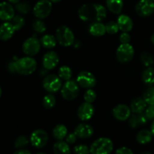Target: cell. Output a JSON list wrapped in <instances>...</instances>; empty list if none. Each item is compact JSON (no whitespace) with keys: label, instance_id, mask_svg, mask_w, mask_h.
<instances>
[{"label":"cell","instance_id":"obj_8","mask_svg":"<svg viewBox=\"0 0 154 154\" xmlns=\"http://www.w3.org/2000/svg\"><path fill=\"white\" fill-rule=\"evenodd\" d=\"M43 87L50 93H57L62 87L61 78L56 75H48L43 80Z\"/></svg>","mask_w":154,"mask_h":154},{"label":"cell","instance_id":"obj_30","mask_svg":"<svg viewBox=\"0 0 154 154\" xmlns=\"http://www.w3.org/2000/svg\"><path fill=\"white\" fill-rule=\"evenodd\" d=\"M56 101L57 100H56L55 96L52 93H49L44 97L42 104L46 109H51L55 106Z\"/></svg>","mask_w":154,"mask_h":154},{"label":"cell","instance_id":"obj_36","mask_svg":"<svg viewBox=\"0 0 154 154\" xmlns=\"http://www.w3.org/2000/svg\"><path fill=\"white\" fill-rule=\"evenodd\" d=\"M105 29H106V32L110 35H114L118 32L119 26L117 23L114 21H110L108 23L105 24Z\"/></svg>","mask_w":154,"mask_h":154},{"label":"cell","instance_id":"obj_1","mask_svg":"<svg viewBox=\"0 0 154 154\" xmlns=\"http://www.w3.org/2000/svg\"><path fill=\"white\" fill-rule=\"evenodd\" d=\"M106 15V8L100 4L83 5L78 10L80 19L86 22H100Z\"/></svg>","mask_w":154,"mask_h":154},{"label":"cell","instance_id":"obj_51","mask_svg":"<svg viewBox=\"0 0 154 154\" xmlns=\"http://www.w3.org/2000/svg\"><path fill=\"white\" fill-rule=\"evenodd\" d=\"M140 154H151V153H149V152H143V153H141Z\"/></svg>","mask_w":154,"mask_h":154},{"label":"cell","instance_id":"obj_42","mask_svg":"<svg viewBox=\"0 0 154 154\" xmlns=\"http://www.w3.org/2000/svg\"><path fill=\"white\" fill-rule=\"evenodd\" d=\"M77 138H78V137H77V135L74 132V133H70L68 135H66V141L68 144H74V143L76 142Z\"/></svg>","mask_w":154,"mask_h":154},{"label":"cell","instance_id":"obj_49","mask_svg":"<svg viewBox=\"0 0 154 154\" xmlns=\"http://www.w3.org/2000/svg\"><path fill=\"white\" fill-rule=\"evenodd\" d=\"M150 40H151V42L153 43V45H154V33L153 35H152L151 36V38H150Z\"/></svg>","mask_w":154,"mask_h":154},{"label":"cell","instance_id":"obj_50","mask_svg":"<svg viewBox=\"0 0 154 154\" xmlns=\"http://www.w3.org/2000/svg\"><path fill=\"white\" fill-rule=\"evenodd\" d=\"M2 88H1V87H0V98H1V96H2Z\"/></svg>","mask_w":154,"mask_h":154},{"label":"cell","instance_id":"obj_17","mask_svg":"<svg viewBox=\"0 0 154 154\" xmlns=\"http://www.w3.org/2000/svg\"><path fill=\"white\" fill-rule=\"evenodd\" d=\"M15 32L16 30L11 23L8 21L3 23L0 26V40L4 41V42L9 40L11 38Z\"/></svg>","mask_w":154,"mask_h":154},{"label":"cell","instance_id":"obj_38","mask_svg":"<svg viewBox=\"0 0 154 154\" xmlns=\"http://www.w3.org/2000/svg\"><path fill=\"white\" fill-rule=\"evenodd\" d=\"M29 139L26 136H19L14 141V147L16 148H22L29 144Z\"/></svg>","mask_w":154,"mask_h":154},{"label":"cell","instance_id":"obj_3","mask_svg":"<svg viewBox=\"0 0 154 154\" xmlns=\"http://www.w3.org/2000/svg\"><path fill=\"white\" fill-rule=\"evenodd\" d=\"M114 148L112 141L108 138H99L90 146V154H110Z\"/></svg>","mask_w":154,"mask_h":154},{"label":"cell","instance_id":"obj_5","mask_svg":"<svg viewBox=\"0 0 154 154\" xmlns=\"http://www.w3.org/2000/svg\"><path fill=\"white\" fill-rule=\"evenodd\" d=\"M79 84L74 80L66 81L61 88L62 96L67 101H72L76 99L79 94Z\"/></svg>","mask_w":154,"mask_h":154},{"label":"cell","instance_id":"obj_21","mask_svg":"<svg viewBox=\"0 0 154 154\" xmlns=\"http://www.w3.org/2000/svg\"><path fill=\"white\" fill-rule=\"evenodd\" d=\"M147 108V103L144 99L140 97L135 98L130 104L131 111L133 114H141Z\"/></svg>","mask_w":154,"mask_h":154},{"label":"cell","instance_id":"obj_25","mask_svg":"<svg viewBox=\"0 0 154 154\" xmlns=\"http://www.w3.org/2000/svg\"><path fill=\"white\" fill-rule=\"evenodd\" d=\"M54 154H70L71 150L69 144L63 140L58 141L54 145Z\"/></svg>","mask_w":154,"mask_h":154},{"label":"cell","instance_id":"obj_10","mask_svg":"<svg viewBox=\"0 0 154 154\" xmlns=\"http://www.w3.org/2000/svg\"><path fill=\"white\" fill-rule=\"evenodd\" d=\"M29 141L33 147L42 148L48 141V135L44 129H36L30 135Z\"/></svg>","mask_w":154,"mask_h":154},{"label":"cell","instance_id":"obj_24","mask_svg":"<svg viewBox=\"0 0 154 154\" xmlns=\"http://www.w3.org/2000/svg\"><path fill=\"white\" fill-rule=\"evenodd\" d=\"M153 135L152 134L151 131L144 129L141 130L137 134L136 140L139 144H146L150 143L152 141Z\"/></svg>","mask_w":154,"mask_h":154},{"label":"cell","instance_id":"obj_15","mask_svg":"<svg viewBox=\"0 0 154 154\" xmlns=\"http://www.w3.org/2000/svg\"><path fill=\"white\" fill-rule=\"evenodd\" d=\"M15 16L14 8L11 3L8 2H0V20L4 21H11Z\"/></svg>","mask_w":154,"mask_h":154},{"label":"cell","instance_id":"obj_2","mask_svg":"<svg viewBox=\"0 0 154 154\" xmlns=\"http://www.w3.org/2000/svg\"><path fill=\"white\" fill-rule=\"evenodd\" d=\"M14 63V69L16 73L21 75H29L35 71L37 63L32 57H25L18 59Z\"/></svg>","mask_w":154,"mask_h":154},{"label":"cell","instance_id":"obj_48","mask_svg":"<svg viewBox=\"0 0 154 154\" xmlns=\"http://www.w3.org/2000/svg\"><path fill=\"white\" fill-rule=\"evenodd\" d=\"M80 44H81V43H80L79 41H78V42H76V44H75V48H79Z\"/></svg>","mask_w":154,"mask_h":154},{"label":"cell","instance_id":"obj_45","mask_svg":"<svg viewBox=\"0 0 154 154\" xmlns=\"http://www.w3.org/2000/svg\"><path fill=\"white\" fill-rule=\"evenodd\" d=\"M8 2L10 3H11V4H15L16 5L17 3L20 2V0H8Z\"/></svg>","mask_w":154,"mask_h":154},{"label":"cell","instance_id":"obj_23","mask_svg":"<svg viewBox=\"0 0 154 154\" xmlns=\"http://www.w3.org/2000/svg\"><path fill=\"white\" fill-rule=\"evenodd\" d=\"M106 5L111 13L119 14L123 10V0H106Z\"/></svg>","mask_w":154,"mask_h":154},{"label":"cell","instance_id":"obj_26","mask_svg":"<svg viewBox=\"0 0 154 154\" xmlns=\"http://www.w3.org/2000/svg\"><path fill=\"white\" fill-rule=\"evenodd\" d=\"M57 40L55 36L50 34L45 35L41 38V44H42V45L44 48H48V49L54 48L57 45Z\"/></svg>","mask_w":154,"mask_h":154},{"label":"cell","instance_id":"obj_22","mask_svg":"<svg viewBox=\"0 0 154 154\" xmlns=\"http://www.w3.org/2000/svg\"><path fill=\"white\" fill-rule=\"evenodd\" d=\"M90 33L93 36L99 37L102 36L106 33L105 25L101 22H93L90 26Z\"/></svg>","mask_w":154,"mask_h":154},{"label":"cell","instance_id":"obj_52","mask_svg":"<svg viewBox=\"0 0 154 154\" xmlns=\"http://www.w3.org/2000/svg\"><path fill=\"white\" fill-rule=\"evenodd\" d=\"M37 154H46V153H37Z\"/></svg>","mask_w":154,"mask_h":154},{"label":"cell","instance_id":"obj_29","mask_svg":"<svg viewBox=\"0 0 154 154\" xmlns=\"http://www.w3.org/2000/svg\"><path fill=\"white\" fill-rule=\"evenodd\" d=\"M58 75L61 80H63L65 81H69L72 76V69L67 66H63L59 69Z\"/></svg>","mask_w":154,"mask_h":154},{"label":"cell","instance_id":"obj_4","mask_svg":"<svg viewBox=\"0 0 154 154\" xmlns=\"http://www.w3.org/2000/svg\"><path fill=\"white\" fill-rule=\"evenodd\" d=\"M56 38L58 43L63 47H69L75 42L73 32L66 26H61L57 28L56 31Z\"/></svg>","mask_w":154,"mask_h":154},{"label":"cell","instance_id":"obj_47","mask_svg":"<svg viewBox=\"0 0 154 154\" xmlns=\"http://www.w3.org/2000/svg\"><path fill=\"white\" fill-rule=\"evenodd\" d=\"M52 3H58L60 2H61V0H50Z\"/></svg>","mask_w":154,"mask_h":154},{"label":"cell","instance_id":"obj_27","mask_svg":"<svg viewBox=\"0 0 154 154\" xmlns=\"http://www.w3.org/2000/svg\"><path fill=\"white\" fill-rule=\"evenodd\" d=\"M53 135L58 141L63 140L67 135V128L63 124H58L53 129Z\"/></svg>","mask_w":154,"mask_h":154},{"label":"cell","instance_id":"obj_41","mask_svg":"<svg viewBox=\"0 0 154 154\" xmlns=\"http://www.w3.org/2000/svg\"><path fill=\"white\" fill-rule=\"evenodd\" d=\"M120 41L121 44H129L131 41V36L128 32H123L120 36Z\"/></svg>","mask_w":154,"mask_h":154},{"label":"cell","instance_id":"obj_16","mask_svg":"<svg viewBox=\"0 0 154 154\" xmlns=\"http://www.w3.org/2000/svg\"><path fill=\"white\" fill-rule=\"evenodd\" d=\"M94 114V107L92 103L84 102L81 104L78 109V116L83 121L90 120Z\"/></svg>","mask_w":154,"mask_h":154},{"label":"cell","instance_id":"obj_20","mask_svg":"<svg viewBox=\"0 0 154 154\" xmlns=\"http://www.w3.org/2000/svg\"><path fill=\"white\" fill-rule=\"evenodd\" d=\"M148 119L145 116V114H133L129 118V124L130 127L137 128L139 126L146 124Z\"/></svg>","mask_w":154,"mask_h":154},{"label":"cell","instance_id":"obj_28","mask_svg":"<svg viewBox=\"0 0 154 154\" xmlns=\"http://www.w3.org/2000/svg\"><path fill=\"white\" fill-rule=\"evenodd\" d=\"M142 81L147 85H153L154 84V69L152 67H147L143 72L141 75Z\"/></svg>","mask_w":154,"mask_h":154},{"label":"cell","instance_id":"obj_53","mask_svg":"<svg viewBox=\"0 0 154 154\" xmlns=\"http://www.w3.org/2000/svg\"><path fill=\"white\" fill-rule=\"evenodd\" d=\"M151 1H153L154 2V0H151Z\"/></svg>","mask_w":154,"mask_h":154},{"label":"cell","instance_id":"obj_34","mask_svg":"<svg viewBox=\"0 0 154 154\" xmlns=\"http://www.w3.org/2000/svg\"><path fill=\"white\" fill-rule=\"evenodd\" d=\"M15 9L22 14H26L29 12L30 5H29V3L26 2H20L15 5Z\"/></svg>","mask_w":154,"mask_h":154},{"label":"cell","instance_id":"obj_9","mask_svg":"<svg viewBox=\"0 0 154 154\" xmlns=\"http://www.w3.org/2000/svg\"><path fill=\"white\" fill-rule=\"evenodd\" d=\"M41 41L35 36L27 38L23 44L22 49L24 54L28 57H33L39 52L41 48Z\"/></svg>","mask_w":154,"mask_h":154},{"label":"cell","instance_id":"obj_44","mask_svg":"<svg viewBox=\"0 0 154 154\" xmlns=\"http://www.w3.org/2000/svg\"><path fill=\"white\" fill-rule=\"evenodd\" d=\"M13 154H31V153H30V152L27 150H23V149H21V150L15 151Z\"/></svg>","mask_w":154,"mask_h":154},{"label":"cell","instance_id":"obj_37","mask_svg":"<svg viewBox=\"0 0 154 154\" xmlns=\"http://www.w3.org/2000/svg\"><path fill=\"white\" fill-rule=\"evenodd\" d=\"M84 99L86 102H89V103H93L96 99V93L92 89H88L87 91L85 92L84 95Z\"/></svg>","mask_w":154,"mask_h":154},{"label":"cell","instance_id":"obj_11","mask_svg":"<svg viewBox=\"0 0 154 154\" xmlns=\"http://www.w3.org/2000/svg\"><path fill=\"white\" fill-rule=\"evenodd\" d=\"M77 82L83 88L91 89L96 84V79L93 73L87 71H82L77 77Z\"/></svg>","mask_w":154,"mask_h":154},{"label":"cell","instance_id":"obj_32","mask_svg":"<svg viewBox=\"0 0 154 154\" xmlns=\"http://www.w3.org/2000/svg\"><path fill=\"white\" fill-rule=\"evenodd\" d=\"M140 59L142 64L146 67H150L154 63L153 56L148 52H143L140 56Z\"/></svg>","mask_w":154,"mask_h":154},{"label":"cell","instance_id":"obj_12","mask_svg":"<svg viewBox=\"0 0 154 154\" xmlns=\"http://www.w3.org/2000/svg\"><path fill=\"white\" fill-rule=\"evenodd\" d=\"M137 14L142 17H147L154 13V2L151 0H140L135 5Z\"/></svg>","mask_w":154,"mask_h":154},{"label":"cell","instance_id":"obj_7","mask_svg":"<svg viewBox=\"0 0 154 154\" xmlns=\"http://www.w3.org/2000/svg\"><path fill=\"white\" fill-rule=\"evenodd\" d=\"M52 11V2L50 0H39L33 8V14L38 19L48 17Z\"/></svg>","mask_w":154,"mask_h":154},{"label":"cell","instance_id":"obj_18","mask_svg":"<svg viewBox=\"0 0 154 154\" xmlns=\"http://www.w3.org/2000/svg\"><path fill=\"white\" fill-rule=\"evenodd\" d=\"M78 138H88L93 135V128L87 123H81L75 128L74 131Z\"/></svg>","mask_w":154,"mask_h":154},{"label":"cell","instance_id":"obj_46","mask_svg":"<svg viewBox=\"0 0 154 154\" xmlns=\"http://www.w3.org/2000/svg\"><path fill=\"white\" fill-rule=\"evenodd\" d=\"M150 131H151L152 134H153V136H154V120H153V123H152L151 126H150Z\"/></svg>","mask_w":154,"mask_h":154},{"label":"cell","instance_id":"obj_43","mask_svg":"<svg viewBox=\"0 0 154 154\" xmlns=\"http://www.w3.org/2000/svg\"><path fill=\"white\" fill-rule=\"evenodd\" d=\"M115 154H134L131 149L126 147H122L116 150Z\"/></svg>","mask_w":154,"mask_h":154},{"label":"cell","instance_id":"obj_6","mask_svg":"<svg viewBox=\"0 0 154 154\" xmlns=\"http://www.w3.org/2000/svg\"><path fill=\"white\" fill-rule=\"evenodd\" d=\"M135 55V50L130 44H121L116 51L117 60L122 63L130 62Z\"/></svg>","mask_w":154,"mask_h":154},{"label":"cell","instance_id":"obj_33","mask_svg":"<svg viewBox=\"0 0 154 154\" xmlns=\"http://www.w3.org/2000/svg\"><path fill=\"white\" fill-rule=\"evenodd\" d=\"M11 23L13 25V26L14 27L15 30L18 31L20 29H22V27L24 26V24H25V20L20 15H15L12 18L11 20Z\"/></svg>","mask_w":154,"mask_h":154},{"label":"cell","instance_id":"obj_40","mask_svg":"<svg viewBox=\"0 0 154 154\" xmlns=\"http://www.w3.org/2000/svg\"><path fill=\"white\" fill-rule=\"evenodd\" d=\"M144 114L148 120H154V105H149L145 109Z\"/></svg>","mask_w":154,"mask_h":154},{"label":"cell","instance_id":"obj_31","mask_svg":"<svg viewBox=\"0 0 154 154\" xmlns=\"http://www.w3.org/2000/svg\"><path fill=\"white\" fill-rule=\"evenodd\" d=\"M143 99L147 105H154V87H150L145 90L143 95Z\"/></svg>","mask_w":154,"mask_h":154},{"label":"cell","instance_id":"obj_13","mask_svg":"<svg viewBox=\"0 0 154 154\" xmlns=\"http://www.w3.org/2000/svg\"><path fill=\"white\" fill-rule=\"evenodd\" d=\"M113 115L120 121H125L128 120L131 116V108L130 107L127 106L126 105L120 104V105H116L113 109Z\"/></svg>","mask_w":154,"mask_h":154},{"label":"cell","instance_id":"obj_19","mask_svg":"<svg viewBox=\"0 0 154 154\" xmlns=\"http://www.w3.org/2000/svg\"><path fill=\"white\" fill-rule=\"evenodd\" d=\"M117 24L120 30L123 32H129L132 29L133 22L129 16L126 14H121L117 18Z\"/></svg>","mask_w":154,"mask_h":154},{"label":"cell","instance_id":"obj_39","mask_svg":"<svg viewBox=\"0 0 154 154\" xmlns=\"http://www.w3.org/2000/svg\"><path fill=\"white\" fill-rule=\"evenodd\" d=\"M75 154H90V149L85 144H79L74 148Z\"/></svg>","mask_w":154,"mask_h":154},{"label":"cell","instance_id":"obj_35","mask_svg":"<svg viewBox=\"0 0 154 154\" xmlns=\"http://www.w3.org/2000/svg\"><path fill=\"white\" fill-rule=\"evenodd\" d=\"M32 28L36 32L38 33H44L46 31V25H45V22L42 21L41 19L36 20L33 22L32 23Z\"/></svg>","mask_w":154,"mask_h":154},{"label":"cell","instance_id":"obj_14","mask_svg":"<svg viewBox=\"0 0 154 154\" xmlns=\"http://www.w3.org/2000/svg\"><path fill=\"white\" fill-rule=\"evenodd\" d=\"M59 56L54 51H49L44 55L42 59V65L45 69L52 70L59 63Z\"/></svg>","mask_w":154,"mask_h":154}]
</instances>
